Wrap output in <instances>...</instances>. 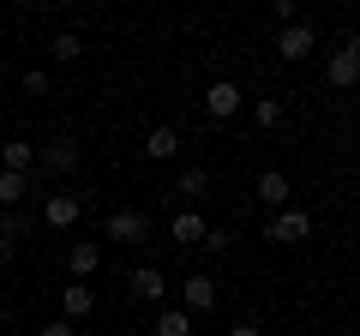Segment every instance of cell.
<instances>
[{
    "instance_id": "obj_2",
    "label": "cell",
    "mask_w": 360,
    "mask_h": 336,
    "mask_svg": "<svg viewBox=\"0 0 360 336\" xmlns=\"http://www.w3.org/2000/svg\"><path fill=\"white\" fill-rule=\"evenodd\" d=\"M78 162H84V150H78V138H49V144H37V174H49V181H60V174H72Z\"/></svg>"
},
{
    "instance_id": "obj_14",
    "label": "cell",
    "mask_w": 360,
    "mask_h": 336,
    "mask_svg": "<svg viewBox=\"0 0 360 336\" xmlns=\"http://www.w3.org/2000/svg\"><path fill=\"white\" fill-rule=\"evenodd\" d=\"M168 234H174V246H205V210H180L174 222H168Z\"/></svg>"
},
{
    "instance_id": "obj_1",
    "label": "cell",
    "mask_w": 360,
    "mask_h": 336,
    "mask_svg": "<svg viewBox=\"0 0 360 336\" xmlns=\"http://www.w3.org/2000/svg\"><path fill=\"white\" fill-rule=\"evenodd\" d=\"M150 228H156V222L144 217V210H108L103 240H115V246H144V240H150Z\"/></svg>"
},
{
    "instance_id": "obj_23",
    "label": "cell",
    "mask_w": 360,
    "mask_h": 336,
    "mask_svg": "<svg viewBox=\"0 0 360 336\" xmlns=\"http://www.w3.org/2000/svg\"><path fill=\"white\" fill-rule=\"evenodd\" d=\"M229 246H234L229 228H210V234H205V252H229Z\"/></svg>"
},
{
    "instance_id": "obj_22",
    "label": "cell",
    "mask_w": 360,
    "mask_h": 336,
    "mask_svg": "<svg viewBox=\"0 0 360 336\" xmlns=\"http://www.w3.org/2000/svg\"><path fill=\"white\" fill-rule=\"evenodd\" d=\"M18 84H25V96H49L54 84H49V72H42V66H30L25 78H18Z\"/></svg>"
},
{
    "instance_id": "obj_4",
    "label": "cell",
    "mask_w": 360,
    "mask_h": 336,
    "mask_svg": "<svg viewBox=\"0 0 360 336\" xmlns=\"http://www.w3.org/2000/svg\"><path fill=\"white\" fill-rule=\"evenodd\" d=\"M78 217H84V198H78V193H66V186H54V193L42 198V222H49L54 234L78 228Z\"/></svg>"
},
{
    "instance_id": "obj_6",
    "label": "cell",
    "mask_w": 360,
    "mask_h": 336,
    "mask_svg": "<svg viewBox=\"0 0 360 336\" xmlns=\"http://www.w3.org/2000/svg\"><path fill=\"white\" fill-rule=\"evenodd\" d=\"M180 312H186V318H205V312H217V283H210L205 271H193L186 283H180Z\"/></svg>"
},
{
    "instance_id": "obj_21",
    "label": "cell",
    "mask_w": 360,
    "mask_h": 336,
    "mask_svg": "<svg viewBox=\"0 0 360 336\" xmlns=\"http://www.w3.org/2000/svg\"><path fill=\"white\" fill-rule=\"evenodd\" d=\"M252 120H258V127H283V103H276V96H258V103H252Z\"/></svg>"
},
{
    "instance_id": "obj_16",
    "label": "cell",
    "mask_w": 360,
    "mask_h": 336,
    "mask_svg": "<svg viewBox=\"0 0 360 336\" xmlns=\"http://www.w3.org/2000/svg\"><path fill=\"white\" fill-rule=\"evenodd\" d=\"M49 54H54V60H60V66H72L78 54H84V37H78V30H54V42H49Z\"/></svg>"
},
{
    "instance_id": "obj_20",
    "label": "cell",
    "mask_w": 360,
    "mask_h": 336,
    "mask_svg": "<svg viewBox=\"0 0 360 336\" xmlns=\"http://www.w3.org/2000/svg\"><path fill=\"white\" fill-rule=\"evenodd\" d=\"M30 198V181L25 174H0V210H18Z\"/></svg>"
},
{
    "instance_id": "obj_27",
    "label": "cell",
    "mask_w": 360,
    "mask_h": 336,
    "mask_svg": "<svg viewBox=\"0 0 360 336\" xmlns=\"http://www.w3.org/2000/svg\"><path fill=\"white\" fill-rule=\"evenodd\" d=\"M229 336H264V330H258V324H234Z\"/></svg>"
},
{
    "instance_id": "obj_3",
    "label": "cell",
    "mask_w": 360,
    "mask_h": 336,
    "mask_svg": "<svg viewBox=\"0 0 360 336\" xmlns=\"http://www.w3.org/2000/svg\"><path fill=\"white\" fill-rule=\"evenodd\" d=\"M264 240H276V246H300V240H312V217L307 210H276V217L264 222Z\"/></svg>"
},
{
    "instance_id": "obj_8",
    "label": "cell",
    "mask_w": 360,
    "mask_h": 336,
    "mask_svg": "<svg viewBox=\"0 0 360 336\" xmlns=\"http://www.w3.org/2000/svg\"><path fill=\"white\" fill-rule=\"evenodd\" d=\"M312 49H319V30H312V25H283V30H276V54H283L288 66H300Z\"/></svg>"
},
{
    "instance_id": "obj_19",
    "label": "cell",
    "mask_w": 360,
    "mask_h": 336,
    "mask_svg": "<svg viewBox=\"0 0 360 336\" xmlns=\"http://www.w3.org/2000/svg\"><path fill=\"white\" fill-rule=\"evenodd\" d=\"M30 228H37V217H30L25 205H18V210H0V234H6V240H25Z\"/></svg>"
},
{
    "instance_id": "obj_25",
    "label": "cell",
    "mask_w": 360,
    "mask_h": 336,
    "mask_svg": "<svg viewBox=\"0 0 360 336\" xmlns=\"http://www.w3.org/2000/svg\"><path fill=\"white\" fill-rule=\"evenodd\" d=\"M270 13H276V25H300V13H295V0H276V6H270Z\"/></svg>"
},
{
    "instance_id": "obj_13",
    "label": "cell",
    "mask_w": 360,
    "mask_h": 336,
    "mask_svg": "<svg viewBox=\"0 0 360 336\" xmlns=\"http://www.w3.org/2000/svg\"><path fill=\"white\" fill-rule=\"evenodd\" d=\"M96 264H103V240H72V246H66V271H72V283H84Z\"/></svg>"
},
{
    "instance_id": "obj_11",
    "label": "cell",
    "mask_w": 360,
    "mask_h": 336,
    "mask_svg": "<svg viewBox=\"0 0 360 336\" xmlns=\"http://www.w3.org/2000/svg\"><path fill=\"white\" fill-rule=\"evenodd\" d=\"M0 174H37V144H25V138H6L0 144Z\"/></svg>"
},
{
    "instance_id": "obj_24",
    "label": "cell",
    "mask_w": 360,
    "mask_h": 336,
    "mask_svg": "<svg viewBox=\"0 0 360 336\" xmlns=\"http://www.w3.org/2000/svg\"><path fill=\"white\" fill-rule=\"evenodd\" d=\"M37 336H78V324H66V318H49Z\"/></svg>"
},
{
    "instance_id": "obj_28",
    "label": "cell",
    "mask_w": 360,
    "mask_h": 336,
    "mask_svg": "<svg viewBox=\"0 0 360 336\" xmlns=\"http://www.w3.org/2000/svg\"><path fill=\"white\" fill-rule=\"evenodd\" d=\"M0 324H6V306H0Z\"/></svg>"
},
{
    "instance_id": "obj_5",
    "label": "cell",
    "mask_w": 360,
    "mask_h": 336,
    "mask_svg": "<svg viewBox=\"0 0 360 336\" xmlns=\"http://www.w3.org/2000/svg\"><path fill=\"white\" fill-rule=\"evenodd\" d=\"M324 78H330L336 91H354L360 84V37H342V49L324 60Z\"/></svg>"
},
{
    "instance_id": "obj_26",
    "label": "cell",
    "mask_w": 360,
    "mask_h": 336,
    "mask_svg": "<svg viewBox=\"0 0 360 336\" xmlns=\"http://www.w3.org/2000/svg\"><path fill=\"white\" fill-rule=\"evenodd\" d=\"M13 252H18V240H6V234H0V271L13 264Z\"/></svg>"
},
{
    "instance_id": "obj_12",
    "label": "cell",
    "mask_w": 360,
    "mask_h": 336,
    "mask_svg": "<svg viewBox=\"0 0 360 336\" xmlns=\"http://www.w3.org/2000/svg\"><path fill=\"white\" fill-rule=\"evenodd\" d=\"M127 288H132L139 300H150V306H162V295H168V276L156 271V264H139V271L127 276Z\"/></svg>"
},
{
    "instance_id": "obj_9",
    "label": "cell",
    "mask_w": 360,
    "mask_h": 336,
    "mask_svg": "<svg viewBox=\"0 0 360 336\" xmlns=\"http://www.w3.org/2000/svg\"><path fill=\"white\" fill-rule=\"evenodd\" d=\"M252 198H258V205H270V210H288L295 186H288V174H283V168H264V174L252 181Z\"/></svg>"
},
{
    "instance_id": "obj_18",
    "label": "cell",
    "mask_w": 360,
    "mask_h": 336,
    "mask_svg": "<svg viewBox=\"0 0 360 336\" xmlns=\"http://www.w3.org/2000/svg\"><path fill=\"white\" fill-rule=\"evenodd\" d=\"M174 193L180 198H205L210 193V174H205V168H180V174H174Z\"/></svg>"
},
{
    "instance_id": "obj_15",
    "label": "cell",
    "mask_w": 360,
    "mask_h": 336,
    "mask_svg": "<svg viewBox=\"0 0 360 336\" xmlns=\"http://www.w3.org/2000/svg\"><path fill=\"white\" fill-rule=\"evenodd\" d=\"M144 156H150V162H174V156H180V132H174V127H150Z\"/></svg>"
},
{
    "instance_id": "obj_17",
    "label": "cell",
    "mask_w": 360,
    "mask_h": 336,
    "mask_svg": "<svg viewBox=\"0 0 360 336\" xmlns=\"http://www.w3.org/2000/svg\"><path fill=\"white\" fill-rule=\"evenodd\" d=\"M156 336H193V318L180 306H156Z\"/></svg>"
},
{
    "instance_id": "obj_10",
    "label": "cell",
    "mask_w": 360,
    "mask_h": 336,
    "mask_svg": "<svg viewBox=\"0 0 360 336\" xmlns=\"http://www.w3.org/2000/svg\"><path fill=\"white\" fill-rule=\"evenodd\" d=\"M90 312H96V288L90 283H66L60 288V318L78 324V318H90Z\"/></svg>"
},
{
    "instance_id": "obj_7",
    "label": "cell",
    "mask_w": 360,
    "mask_h": 336,
    "mask_svg": "<svg viewBox=\"0 0 360 336\" xmlns=\"http://www.w3.org/2000/svg\"><path fill=\"white\" fill-rule=\"evenodd\" d=\"M240 103H246V91L234 84V78H210V84H205V115H210V120L240 115Z\"/></svg>"
}]
</instances>
